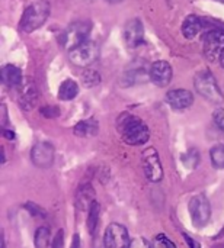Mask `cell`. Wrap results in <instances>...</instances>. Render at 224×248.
Segmentation results:
<instances>
[{
  "instance_id": "cell-7",
  "label": "cell",
  "mask_w": 224,
  "mask_h": 248,
  "mask_svg": "<svg viewBox=\"0 0 224 248\" xmlns=\"http://www.w3.org/2000/svg\"><path fill=\"white\" fill-rule=\"evenodd\" d=\"M70 61L77 65V67H87L90 64H93L98 57H99V46L96 45V42L92 41H86L82 45L76 46L74 49L70 51Z\"/></svg>"
},
{
  "instance_id": "cell-25",
  "label": "cell",
  "mask_w": 224,
  "mask_h": 248,
  "mask_svg": "<svg viewBox=\"0 0 224 248\" xmlns=\"http://www.w3.org/2000/svg\"><path fill=\"white\" fill-rule=\"evenodd\" d=\"M155 246L156 248H176L173 241H171L166 235H162V234H159L155 238Z\"/></svg>"
},
{
  "instance_id": "cell-9",
  "label": "cell",
  "mask_w": 224,
  "mask_h": 248,
  "mask_svg": "<svg viewBox=\"0 0 224 248\" xmlns=\"http://www.w3.org/2000/svg\"><path fill=\"white\" fill-rule=\"evenodd\" d=\"M130 235L124 225L112 222L105 230L103 235V247L105 248H128L130 247Z\"/></svg>"
},
{
  "instance_id": "cell-23",
  "label": "cell",
  "mask_w": 224,
  "mask_h": 248,
  "mask_svg": "<svg viewBox=\"0 0 224 248\" xmlns=\"http://www.w3.org/2000/svg\"><path fill=\"white\" fill-rule=\"evenodd\" d=\"M200 151L195 150V148H191L190 151H187L184 155H182V164L190 169V170H194L198 164H200Z\"/></svg>"
},
{
  "instance_id": "cell-32",
  "label": "cell",
  "mask_w": 224,
  "mask_h": 248,
  "mask_svg": "<svg viewBox=\"0 0 224 248\" xmlns=\"http://www.w3.org/2000/svg\"><path fill=\"white\" fill-rule=\"evenodd\" d=\"M3 137L6 138V140H9V141H13L15 140V132L13 131H10V129H6V128H3Z\"/></svg>"
},
{
  "instance_id": "cell-1",
  "label": "cell",
  "mask_w": 224,
  "mask_h": 248,
  "mask_svg": "<svg viewBox=\"0 0 224 248\" xmlns=\"http://www.w3.org/2000/svg\"><path fill=\"white\" fill-rule=\"evenodd\" d=\"M117 128L122 135V140L128 145H143L150 138V131L147 125L134 115L122 113L117 121Z\"/></svg>"
},
{
  "instance_id": "cell-20",
  "label": "cell",
  "mask_w": 224,
  "mask_h": 248,
  "mask_svg": "<svg viewBox=\"0 0 224 248\" xmlns=\"http://www.w3.org/2000/svg\"><path fill=\"white\" fill-rule=\"evenodd\" d=\"M93 189L90 187V185H85L80 187L79 193H77V208L85 211L87 208V205L90 206L93 202Z\"/></svg>"
},
{
  "instance_id": "cell-22",
  "label": "cell",
  "mask_w": 224,
  "mask_h": 248,
  "mask_svg": "<svg viewBox=\"0 0 224 248\" xmlns=\"http://www.w3.org/2000/svg\"><path fill=\"white\" fill-rule=\"evenodd\" d=\"M210 158H211V163L214 166V169L217 170H223L224 169V145L223 144H219V145H214L210 151Z\"/></svg>"
},
{
  "instance_id": "cell-28",
  "label": "cell",
  "mask_w": 224,
  "mask_h": 248,
  "mask_svg": "<svg viewBox=\"0 0 224 248\" xmlns=\"http://www.w3.org/2000/svg\"><path fill=\"white\" fill-rule=\"evenodd\" d=\"M25 208H26V209L34 215V217H39V218H45V217H47L45 211H44L42 208H39L38 205L32 203V202H28V203L25 205Z\"/></svg>"
},
{
  "instance_id": "cell-31",
  "label": "cell",
  "mask_w": 224,
  "mask_h": 248,
  "mask_svg": "<svg viewBox=\"0 0 224 248\" xmlns=\"http://www.w3.org/2000/svg\"><path fill=\"white\" fill-rule=\"evenodd\" d=\"M184 240H185V243L188 244L190 248H201V244L198 241H195L192 237H190L188 234H184Z\"/></svg>"
},
{
  "instance_id": "cell-35",
  "label": "cell",
  "mask_w": 224,
  "mask_h": 248,
  "mask_svg": "<svg viewBox=\"0 0 224 248\" xmlns=\"http://www.w3.org/2000/svg\"><path fill=\"white\" fill-rule=\"evenodd\" d=\"M1 248H6V243H4V238H1Z\"/></svg>"
},
{
  "instance_id": "cell-10",
  "label": "cell",
  "mask_w": 224,
  "mask_h": 248,
  "mask_svg": "<svg viewBox=\"0 0 224 248\" xmlns=\"http://www.w3.org/2000/svg\"><path fill=\"white\" fill-rule=\"evenodd\" d=\"M32 164L38 169H48L54 161V147L50 142H36L31 150Z\"/></svg>"
},
{
  "instance_id": "cell-26",
  "label": "cell",
  "mask_w": 224,
  "mask_h": 248,
  "mask_svg": "<svg viewBox=\"0 0 224 248\" xmlns=\"http://www.w3.org/2000/svg\"><path fill=\"white\" fill-rule=\"evenodd\" d=\"M128 248H155L152 246L150 241H147L146 238L143 237H137V238H133L130 241V247Z\"/></svg>"
},
{
  "instance_id": "cell-24",
  "label": "cell",
  "mask_w": 224,
  "mask_h": 248,
  "mask_svg": "<svg viewBox=\"0 0 224 248\" xmlns=\"http://www.w3.org/2000/svg\"><path fill=\"white\" fill-rule=\"evenodd\" d=\"M82 83L85 87H95L101 83V76L95 70H85L82 74Z\"/></svg>"
},
{
  "instance_id": "cell-30",
  "label": "cell",
  "mask_w": 224,
  "mask_h": 248,
  "mask_svg": "<svg viewBox=\"0 0 224 248\" xmlns=\"http://www.w3.org/2000/svg\"><path fill=\"white\" fill-rule=\"evenodd\" d=\"M63 247H64V231H63V230H60V231L57 232V235H55L54 241H52V246H51V248H63Z\"/></svg>"
},
{
  "instance_id": "cell-34",
  "label": "cell",
  "mask_w": 224,
  "mask_h": 248,
  "mask_svg": "<svg viewBox=\"0 0 224 248\" xmlns=\"http://www.w3.org/2000/svg\"><path fill=\"white\" fill-rule=\"evenodd\" d=\"M220 65L224 68V52L222 54V57H220Z\"/></svg>"
},
{
  "instance_id": "cell-19",
  "label": "cell",
  "mask_w": 224,
  "mask_h": 248,
  "mask_svg": "<svg viewBox=\"0 0 224 248\" xmlns=\"http://www.w3.org/2000/svg\"><path fill=\"white\" fill-rule=\"evenodd\" d=\"M51 232L47 227H39L34 237V247L35 248H51Z\"/></svg>"
},
{
  "instance_id": "cell-21",
  "label": "cell",
  "mask_w": 224,
  "mask_h": 248,
  "mask_svg": "<svg viewBox=\"0 0 224 248\" xmlns=\"http://www.w3.org/2000/svg\"><path fill=\"white\" fill-rule=\"evenodd\" d=\"M99 212H101V206L96 201H93L92 205L89 206V215H87V230H89L90 235H95V232L98 230Z\"/></svg>"
},
{
  "instance_id": "cell-8",
  "label": "cell",
  "mask_w": 224,
  "mask_h": 248,
  "mask_svg": "<svg viewBox=\"0 0 224 248\" xmlns=\"http://www.w3.org/2000/svg\"><path fill=\"white\" fill-rule=\"evenodd\" d=\"M203 51L208 61H216L224 52V29H213L206 33Z\"/></svg>"
},
{
  "instance_id": "cell-15",
  "label": "cell",
  "mask_w": 224,
  "mask_h": 248,
  "mask_svg": "<svg viewBox=\"0 0 224 248\" xmlns=\"http://www.w3.org/2000/svg\"><path fill=\"white\" fill-rule=\"evenodd\" d=\"M23 80L22 71L12 64H7L1 68V81L7 87H17Z\"/></svg>"
},
{
  "instance_id": "cell-36",
  "label": "cell",
  "mask_w": 224,
  "mask_h": 248,
  "mask_svg": "<svg viewBox=\"0 0 224 248\" xmlns=\"http://www.w3.org/2000/svg\"><path fill=\"white\" fill-rule=\"evenodd\" d=\"M106 1H109V3H118V1H121V0H106Z\"/></svg>"
},
{
  "instance_id": "cell-12",
  "label": "cell",
  "mask_w": 224,
  "mask_h": 248,
  "mask_svg": "<svg viewBox=\"0 0 224 248\" xmlns=\"http://www.w3.org/2000/svg\"><path fill=\"white\" fill-rule=\"evenodd\" d=\"M172 76H173V70H172V67H171V64L168 61H156V62H153L152 67H150V71H149L150 80L159 87L169 86V83L172 81Z\"/></svg>"
},
{
  "instance_id": "cell-37",
  "label": "cell",
  "mask_w": 224,
  "mask_h": 248,
  "mask_svg": "<svg viewBox=\"0 0 224 248\" xmlns=\"http://www.w3.org/2000/svg\"><path fill=\"white\" fill-rule=\"evenodd\" d=\"M219 1H223V3H224V0H219Z\"/></svg>"
},
{
  "instance_id": "cell-16",
  "label": "cell",
  "mask_w": 224,
  "mask_h": 248,
  "mask_svg": "<svg viewBox=\"0 0 224 248\" xmlns=\"http://www.w3.org/2000/svg\"><path fill=\"white\" fill-rule=\"evenodd\" d=\"M201 28H203L201 19L198 16H195V15H190V16L185 17V20L182 23V33H184L185 38L192 39L201 32Z\"/></svg>"
},
{
  "instance_id": "cell-4",
  "label": "cell",
  "mask_w": 224,
  "mask_h": 248,
  "mask_svg": "<svg viewBox=\"0 0 224 248\" xmlns=\"http://www.w3.org/2000/svg\"><path fill=\"white\" fill-rule=\"evenodd\" d=\"M90 31H92V25L89 22H74L61 33L60 44L66 49L71 51L76 46L82 45L83 42H86Z\"/></svg>"
},
{
  "instance_id": "cell-33",
  "label": "cell",
  "mask_w": 224,
  "mask_h": 248,
  "mask_svg": "<svg viewBox=\"0 0 224 248\" xmlns=\"http://www.w3.org/2000/svg\"><path fill=\"white\" fill-rule=\"evenodd\" d=\"M70 248H80V240H79V235L77 234L73 237V244H71Z\"/></svg>"
},
{
  "instance_id": "cell-6",
  "label": "cell",
  "mask_w": 224,
  "mask_h": 248,
  "mask_svg": "<svg viewBox=\"0 0 224 248\" xmlns=\"http://www.w3.org/2000/svg\"><path fill=\"white\" fill-rule=\"evenodd\" d=\"M141 163H143L144 174L149 182L159 183L163 180V166L156 148L153 147L146 148L141 154Z\"/></svg>"
},
{
  "instance_id": "cell-14",
  "label": "cell",
  "mask_w": 224,
  "mask_h": 248,
  "mask_svg": "<svg viewBox=\"0 0 224 248\" xmlns=\"http://www.w3.org/2000/svg\"><path fill=\"white\" fill-rule=\"evenodd\" d=\"M166 100L168 103L173 108V109H187L194 103V94L190 90L185 89H176V90H171L166 94Z\"/></svg>"
},
{
  "instance_id": "cell-27",
  "label": "cell",
  "mask_w": 224,
  "mask_h": 248,
  "mask_svg": "<svg viewBox=\"0 0 224 248\" xmlns=\"http://www.w3.org/2000/svg\"><path fill=\"white\" fill-rule=\"evenodd\" d=\"M39 112L44 118H57L60 115V109L57 106H44L39 109Z\"/></svg>"
},
{
  "instance_id": "cell-2",
  "label": "cell",
  "mask_w": 224,
  "mask_h": 248,
  "mask_svg": "<svg viewBox=\"0 0 224 248\" xmlns=\"http://www.w3.org/2000/svg\"><path fill=\"white\" fill-rule=\"evenodd\" d=\"M50 10H51V6L48 0H38L32 3L31 6H28L20 19V31L31 33L35 29L41 28L48 19Z\"/></svg>"
},
{
  "instance_id": "cell-5",
  "label": "cell",
  "mask_w": 224,
  "mask_h": 248,
  "mask_svg": "<svg viewBox=\"0 0 224 248\" xmlns=\"http://www.w3.org/2000/svg\"><path fill=\"white\" fill-rule=\"evenodd\" d=\"M192 224L197 228H204L211 218V205L206 195H197L190 201L188 205Z\"/></svg>"
},
{
  "instance_id": "cell-18",
  "label": "cell",
  "mask_w": 224,
  "mask_h": 248,
  "mask_svg": "<svg viewBox=\"0 0 224 248\" xmlns=\"http://www.w3.org/2000/svg\"><path fill=\"white\" fill-rule=\"evenodd\" d=\"M79 94V84L74 80H64L58 89V99L60 100H73Z\"/></svg>"
},
{
  "instance_id": "cell-17",
  "label": "cell",
  "mask_w": 224,
  "mask_h": 248,
  "mask_svg": "<svg viewBox=\"0 0 224 248\" xmlns=\"http://www.w3.org/2000/svg\"><path fill=\"white\" fill-rule=\"evenodd\" d=\"M99 131V125H98V121L96 119H86V121H82L79 122L76 126H74V135L77 137H82V138H86V137H95Z\"/></svg>"
},
{
  "instance_id": "cell-29",
  "label": "cell",
  "mask_w": 224,
  "mask_h": 248,
  "mask_svg": "<svg viewBox=\"0 0 224 248\" xmlns=\"http://www.w3.org/2000/svg\"><path fill=\"white\" fill-rule=\"evenodd\" d=\"M214 124L217 125V128L224 132V109H217L213 115Z\"/></svg>"
},
{
  "instance_id": "cell-3",
  "label": "cell",
  "mask_w": 224,
  "mask_h": 248,
  "mask_svg": "<svg viewBox=\"0 0 224 248\" xmlns=\"http://www.w3.org/2000/svg\"><path fill=\"white\" fill-rule=\"evenodd\" d=\"M194 86H195V90L198 92V94L203 96L206 100H208L214 105L223 103V92L220 90L217 80L210 70L200 71L194 78Z\"/></svg>"
},
{
  "instance_id": "cell-13",
  "label": "cell",
  "mask_w": 224,
  "mask_h": 248,
  "mask_svg": "<svg viewBox=\"0 0 224 248\" xmlns=\"http://www.w3.org/2000/svg\"><path fill=\"white\" fill-rule=\"evenodd\" d=\"M144 39V28L140 19H131L124 26V41L130 48H137Z\"/></svg>"
},
{
  "instance_id": "cell-11",
  "label": "cell",
  "mask_w": 224,
  "mask_h": 248,
  "mask_svg": "<svg viewBox=\"0 0 224 248\" xmlns=\"http://www.w3.org/2000/svg\"><path fill=\"white\" fill-rule=\"evenodd\" d=\"M17 100L19 105L26 110L34 108V105L38 100V89L34 80L28 77L22 80V83L17 86Z\"/></svg>"
}]
</instances>
